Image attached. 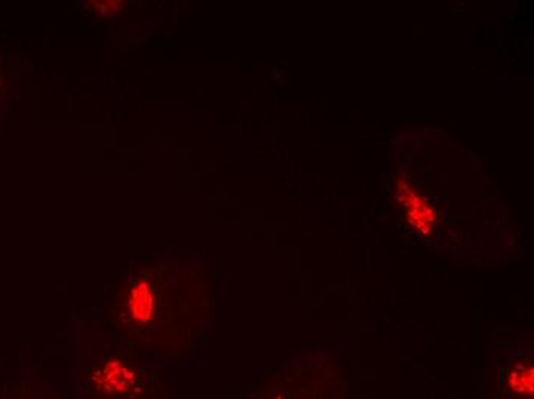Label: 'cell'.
Returning a JSON list of instances; mask_svg holds the SVG:
<instances>
[{
	"label": "cell",
	"instance_id": "6da1fadb",
	"mask_svg": "<svg viewBox=\"0 0 534 399\" xmlns=\"http://www.w3.org/2000/svg\"><path fill=\"white\" fill-rule=\"evenodd\" d=\"M129 309L132 316L140 323H148L153 312V296L151 294V287L148 283H139L132 289V295L129 299Z\"/></svg>",
	"mask_w": 534,
	"mask_h": 399
},
{
	"label": "cell",
	"instance_id": "7a4b0ae2",
	"mask_svg": "<svg viewBox=\"0 0 534 399\" xmlns=\"http://www.w3.org/2000/svg\"><path fill=\"white\" fill-rule=\"evenodd\" d=\"M103 379L108 388H114V390H124L128 388V386L132 383V374L131 371L120 366L119 362H111L108 364L103 370Z\"/></svg>",
	"mask_w": 534,
	"mask_h": 399
}]
</instances>
